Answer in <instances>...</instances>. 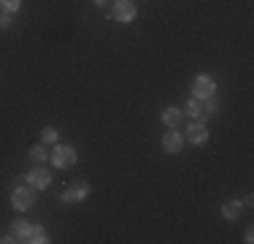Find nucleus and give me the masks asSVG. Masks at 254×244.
Listing matches in <instances>:
<instances>
[{
  "label": "nucleus",
  "mask_w": 254,
  "mask_h": 244,
  "mask_svg": "<svg viewBox=\"0 0 254 244\" xmlns=\"http://www.w3.org/2000/svg\"><path fill=\"white\" fill-rule=\"evenodd\" d=\"M38 190L30 185H16L14 193H11V206H14L16 212H30L35 206V201H38Z\"/></svg>",
  "instance_id": "1"
},
{
  "label": "nucleus",
  "mask_w": 254,
  "mask_h": 244,
  "mask_svg": "<svg viewBox=\"0 0 254 244\" xmlns=\"http://www.w3.org/2000/svg\"><path fill=\"white\" fill-rule=\"evenodd\" d=\"M49 160H52V166L54 168H73L76 166V160H78V155H76V149L70 144H54V149H52V155H49Z\"/></svg>",
  "instance_id": "2"
},
{
  "label": "nucleus",
  "mask_w": 254,
  "mask_h": 244,
  "mask_svg": "<svg viewBox=\"0 0 254 244\" xmlns=\"http://www.w3.org/2000/svg\"><path fill=\"white\" fill-rule=\"evenodd\" d=\"M89 193H92V187L87 185V182H73V185L68 187L63 195H60V201H63L65 206H70V204H81V201H87L89 198Z\"/></svg>",
  "instance_id": "3"
},
{
  "label": "nucleus",
  "mask_w": 254,
  "mask_h": 244,
  "mask_svg": "<svg viewBox=\"0 0 254 244\" xmlns=\"http://www.w3.org/2000/svg\"><path fill=\"white\" fill-rule=\"evenodd\" d=\"M135 14H138V8H135V3H132V0H114V5H111L114 22L130 24L132 19H135Z\"/></svg>",
  "instance_id": "4"
},
{
  "label": "nucleus",
  "mask_w": 254,
  "mask_h": 244,
  "mask_svg": "<svg viewBox=\"0 0 254 244\" xmlns=\"http://www.w3.org/2000/svg\"><path fill=\"white\" fill-rule=\"evenodd\" d=\"M192 95L200 98V101H205L208 95H216V82L211 73H197L195 82H192Z\"/></svg>",
  "instance_id": "5"
},
{
  "label": "nucleus",
  "mask_w": 254,
  "mask_h": 244,
  "mask_svg": "<svg viewBox=\"0 0 254 244\" xmlns=\"http://www.w3.org/2000/svg\"><path fill=\"white\" fill-rule=\"evenodd\" d=\"M187 141L195 144V146H203L208 141V127H205V122H200V120L190 122V127H187Z\"/></svg>",
  "instance_id": "6"
},
{
  "label": "nucleus",
  "mask_w": 254,
  "mask_h": 244,
  "mask_svg": "<svg viewBox=\"0 0 254 244\" xmlns=\"http://www.w3.org/2000/svg\"><path fill=\"white\" fill-rule=\"evenodd\" d=\"M162 149L168 152V155H179L181 149H184V136L176 130V127H168L165 136H162Z\"/></svg>",
  "instance_id": "7"
},
{
  "label": "nucleus",
  "mask_w": 254,
  "mask_h": 244,
  "mask_svg": "<svg viewBox=\"0 0 254 244\" xmlns=\"http://www.w3.org/2000/svg\"><path fill=\"white\" fill-rule=\"evenodd\" d=\"M25 179H27L30 187H35V190H46V187L52 185V174H49V171H46L44 166L33 168V171H30V174L25 176Z\"/></svg>",
  "instance_id": "8"
},
{
  "label": "nucleus",
  "mask_w": 254,
  "mask_h": 244,
  "mask_svg": "<svg viewBox=\"0 0 254 244\" xmlns=\"http://www.w3.org/2000/svg\"><path fill=\"white\" fill-rule=\"evenodd\" d=\"M181 112H184L187 117H192V120H200V117H203V101L192 95L190 101L184 103V109H181Z\"/></svg>",
  "instance_id": "9"
},
{
  "label": "nucleus",
  "mask_w": 254,
  "mask_h": 244,
  "mask_svg": "<svg viewBox=\"0 0 254 244\" xmlns=\"http://www.w3.org/2000/svg\"><path fill=\"white\" fill-rule=\"evenodd\" d=\"M181 117H184V112L176 109V106H171V109H165V112H162V125H165V127H179L181 125Z\"/></svg>",
  "instance_id": "10"
},
{
  "label": "nucleus",
  "mask_w": 254,
  "mask_h": 244,
  "mask_svg": "<svg viewBox=\"0 0 254 244\" xmlns=\"http://www.w3.org/2000/svg\"><path fill=\"white\" fill-rule=\"evenodd\" d=\"M25 242H30V244H46V242H49V234H46L44 225H30V234H27Z\"/></svg>",
  "instance_id": "11"
},
{
  "label": "nucleus",
  "mask_w": 254,
  "mask_h": 244,
  "mask_svg": "<svg viewBox=\"0 0 254 244\" xmlns=\"http://www.w3.org/2000/svg\"><path fill=\"white\" fill-rule=\"evenodd\" d=\"M238 215H241V201L238 198L225 201V204H222V217H225V220H235Z\"/></svg>",
  "instance_id": "12"
},
{
  "label": "nucleus",
  "mask_w": 254,
  "mask_h": 244,
  "mask_svg": "<svg viewBox=\"0 0 254 244\" xmlns=\"http://www.w3.org/2000/svg\"><path fill=\"white\" fill-rule=\"evenodd\" d=\"M46 149H44V144H35V146H30V160L33 163H38V166H44L46 163Z\"/></svg>",
  "instance_id": "13"
},
{
  "label": "nucleus",
  "mask_w": 254,
  "mask_h": 244,
  "mask_svg": "<svg viewBox=\"0 0 254 244\" xmlns=\"http://www.w3.org/2000/svg\"><path fill=\"white\" fill-rule=\"evenodd\" d=\"M11 231H14L16 239H27V234H30V223H25V220H14V223H11Z\"/></svg>",
  "instance_id": "14"
},
{
  "label": "nucleus",
  "mask_w": 254,
  "mask_h": 244,
  "mask_svg": "<svg viewBox=\"0 0 254 244\" xmlns=\"http://www.w3.org/2000/svg\"><path fill=\"white\" fill-rule=\"evenodd\" d=\"M60 141V130L57 127H44V130H41V144H57Z\"/></svg>",
  "instance_id": "15"
},
{
  "label": "nucleus",
  "mask_w": 254,
  "mask_h": 244,
  "mask_svg": "<svg viewBox=\"0 0 254 244\" xmlns=\"http://www.w3.org/2000/svg\"><path fill=\"white\" fill-rule=\"evenodd\" d=\"M216 112H219V101L214 95H208L203 101V114H216Z\"/></svg>",
  "instance_id": "16"
},
{
  "label": "nucleus",
  "mask_w": 254,
  "mask_h": 244,
  "mask_svg": "<svg viewBox=\"0 0 254 244\" xmlns=\"http://www.w3.org/2000/svg\"><path fill=\"white\" fill-rule=\"evenodd\" d=\"M0 8L8 11V14H16L22 8V0H0Z\"/></svg>",
  "instance_id": "17"
},
{
  "label": "nucleus",
  "mask_w": 254,
  "mask_h": 244,
  "mask_svg": "<svg viewBox=\"0 0 254 244\" xmlns=\"http://www.w3.org/2000/svg\"><path fill=\"white\" fill-rule=\"evenodd\" d=\"M11 24H14V14H8V11H0V30H8Z\"/></svg>",
  "instance_id": "18"
},
{
  "label": "nucleus",
  "mask_w": 254,
  "mask_h": 244,
  "mask_svg": "<svg viewBox=\"0 0 254 244\" xmlns=\"http://www.w3.org/2000/svg\"><path fill=\"white\" fill-rule=\"evenodd\" d=\"M244 242H246V244H252V242H254V231H252V228H246V234H244Z\"/></svg>",
  "instance_id": "19"
},
{
  "label": "nucleus",
  "mask_w": 254,
  "mask_h": 244,
  "mask_svg": "<svg viewBox=\"0 0 254 244\" xmlns=\"http://www.w3.org/2000/svg\"><path fill=\"white\" fill-rule=\"evenodd\" d=\"M11 242H16V236H0V244H11Z\"/></svg>",
  "instance_id": "20"
},
{
  "label": "nucleus",
  "mask_w": 254,
  "mask_h": 244,
  "mask_svg": "<svg viewBox=\"0 0 254 244\" xmlns=\"http://www.w3.org/2000/svg\"><path fill=\"white\" fill-rule=\"evenodd\" d=\"M92 3L98 5V8H106V5H108V0H92Z\"/></svg>",
  "instance_id": "21"
}]
</instances>
